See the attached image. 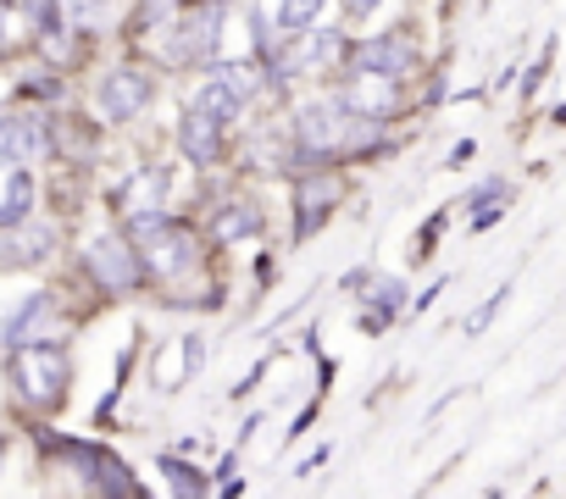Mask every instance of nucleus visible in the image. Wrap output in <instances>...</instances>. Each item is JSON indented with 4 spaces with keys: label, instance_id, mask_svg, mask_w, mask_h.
Here are the masks:
<instances>
[{
    "label": "nucleus",
    "instance_id": "7ed1b4c3",
    "mask_svg": "<svg viewBox=\"0 0 566 499\" xmlns=\"http://www.w3.org/2000/svg\"><path fill=\"white\" fill-rule=\"evenodd\" d=\"M84 267L101 278V289H112V295H123V289H139V278H145V267H139V256L128 250V238H95L90 250H84Z\"/></svg>",
    "mask_w": 566,
    "mask_h": 499
},
{
    "label": "nucleus",
    "instance_id": "6ab92c4d",
    "mask_svg": "<svg viewBox=\"0 0 566 499\" xmlns=\"http://www.w3.org/2000/svg\"><path fill=\"white\" fill-rule=\"evenodd\" d=\"M29 205H34V178L18 172L12 189H7V205H0V227H18V222L29 216Z\"/></svg>",
    "mask_w": 566,
    "mask_h": 499
},
{
    "label": "nucleus",
    "instance_id": "423d86ee",
    "mask_svg": "<svg viewBox=\"0 0 566 499\" xmlns=\"http://www.w3.org/2000/svg\"><path fill=\"white\" fill-rule=\"evenodd\" d=\"M134 227H139V233H156V238H150V273H156V278H167V273H184V267L195 262V244H189V233L167 227L161 216H139Z\"/></svg>",
    "mask_w": 566,
    "mask_h": 499
},
{
    "label": "nucleus",
    "instance_id": "2eb2a0df",
    "mask_svg": "<svg viewBox=\"0 0 566 499\" xmlns=\"http://www.w3.org/2000/svg\"><path fill=\"white\" fill-rule=\"evenodd\" d=\"M239 106H244V100H239V95H233V89H228L222 78L200 84V95H195V112H206V117H211V123H222V128H228V123L239 117Z\"/></svg>",
    "mask_w": 566,
    "mask_h": 499
},
{
    "label": "nucleus",
    "instance_id": "c756f323",
    "mask_svg": "<svg viewBox=\"0 0 566 499\" xmlns=\"http://www.w3.org/2000/svg\"><path fill=\"white\" fill-rule=\"evenodd\" d=\"M0 460H7V449H0Z\"/></svg>",
    "mask_w": 566,
    "mask_h": 499
},
{
    "label": "nucleus",
    "instance_id": "cd10ccee",
    "mask_svg": "<svg viewBox=\"0 0 566 499\" xmlns=\"http://www.w3.org/2000/svg\"><path fill=\"white\" fill-rule=\"evenodd\" d=\"M367 284H373V273H367V267H356V273H345V289H356V295H361Z\"/></svg>",
    "mask_w": 566,
    "mask_h": 499
},
{
    "label": "nucleus",
    "instance_id": "dca6fc26",
    "mask_svg": "<svg viewBox=\"0 0 566 499\" xmlns=\"http://www.w3.org/2000/svg\"><path fill=\"white\" fill-rule=\"evenodd\" d=\"M255 227H261V211H255V205H222V211L211 216V233L228 238V244H233V238H250Z\"/></svg>",
    "mask_w": 566,
    "mask_h": 499
},
{
    "label": "nucleus",
    "instance_id": "6e6552de",
    "mask_svg": "<svg viewBox=\"0 0 566 499\" xmlns=\"http://www.w3.org/2000/svg\"><path fill=\"white\" fill-rule=\"evenodd\" d=\"M345 106H356V112H367V117H389V112H400L395 78H389V73H367V67H356V78H350V89H345Z\"/></svg>",
    "mask_w": 566,
    "mask_h": 499
},
{
    "label": "nucleus",
    "instance_id": "5701e85b",
    "mask_svg": "<svg viewBox=\"0 0 566 499\" xmlns=\"http://www.w3.org/2000/svg\"><path fill=\"white\" fill-rule=\"evenodd\" d=\"M505 300H511V284H500V289H494V295H489V300H483L472 317H467V333H483V328L500 317V306H505Z\"/></svg>",
    "mask_w": 566,
    "mask_h": 499
},
{
    "label": "nucleus",
    "instance_id": "4468645a",
    "mask_svg": "<svg viewBox=\"0 0 566 499\" xmlns=\"http://www.w3.org/2000/svg\"><path fill=\"white\" fill-rule=\"evenodd\" d=\"M411 56H417L411 40H367V45L356 51V67H367V73H389V78H395V73L411 67Z\"/></svg>",
    "mask_w": 566,
    "mask_h": 499
},
{
    "label": "nucleus",
    "instance_id": "1a4fd4ad",
    "mask_svg": "<svg viewBox=\"0 0 566 499\" xmlns=\"http://www.w3.org/2000/svg\"><path fill=\"white\" fill-rule=\"evenodd\" d=\"M167 189H172L167 167H145V172H134V178L123 183V205H128V216H134V222H139V216H161Z\"/></svg>",
    "mask_w": 566,
    "mask_h": 499
},
{
    "label": "nucleus",
    "instance_id": "39448f33",
    "mask_svg": "<svg viewBox=\"0 0 566 499\" xmlns=\"http://www.w3.org/2000/svg\"><path fill=\"white\" fill-rule=\"evenodd\" d=\"M145 106H150V78H145V73L117 67V73L101 78V112H106L112 123H128V117H139Z\"/></svg>",
    "mask_w": 566,
    "mask_h": 499
},
{
    "label": "nucleus",
    "instance_id": "b1692460",
    "mask_svg": "<svg viewBox=\"0 0 566 499\" xmlns=\"http://www.w3.org/2000/svg\"><path fill=\"white\" fill-rule=\"evenodd\" d=\"M29 12H34V29H40L45 40H56V29H62V18H56V0H29Z\"/></svg>",
    "mask_w": 566,
    "mask_h": 499
},
{
    "label": "nucleus",
    "instance_id": "9d476101",
    "mask_svg": "<svg viewBox=\"0 0 566 499\" xmlns=\"http://www.w3.org/2000/svg\"><path fill=\"white\" fill-rule=\"evenodd\" d=\"M217 145H222V123H211L206 112L189 106V112L178 117V150H184L195 167H206V161L217 156Z\"/></svg>",
    "mask_w": 566,
    "mask_h": 499
},
{
    "label": "nucleus",
    "instance_id": "aec40b11",
    "mask_svg": "<svg viewBox=\"0 0 566 499\" xmlns=\"http://www.w3.org/2000/svg\"><path fill=\"white\" fill-rule=\"evenodd\" d=\"M217 78H222L239 100H250V95L261 89V67H255V62H222V67H217Z\"/></svg>",
    "mask_w": 566,
    "mask_h": 499
},
{
    "label": "nucleus",
    "instance_id": "f3484780",
    "mask_svg": "<svg viewBox=\"0 0 566 499\" xmlns=\"http://www.w3.org/2000/svg\"><path fill=\"white\" fill-rule=\"evenodd\" d=\"M378 284H384V289H378V306L361 317V328H367V333H384V322L406 311V284H400V278H378Z\"/></svg>",
    "mask_w": 566,
    "mask_h": 499
},
{
    "label": "nucleus",
    "instance_id": "f8f14e48",
    "mask_svg": "<svg viewBox=\"0 0 566 499\" xmlns=\"http://www.w3.org/2000/svg\"><path fill=\"white\" fill-rule=\"evenodd\" d=\"M334 205H339V178H328V172H323V178H306V183H301V238L317 233Z\"/></svg>",
    "mask_w": 566,
    "mask_h": 499
},
{
    "label": "nucleus",
    "instance_id": "bb28decb",
    "mask_svg": "<svg viewBox=\"0 0 566 499\" xmlns=\"http://www.w3.org/2000/svg\"><path fill=\"white\" fill-rule=\"evenodd\" d=\"M167 7H172V0H150V7H145V18H139V29H156Z\"/></svg>",
    "mask_w": 566,
    "mask_h": 499
},
{
    "label": "nucleus",
    "instance_id": "9b49d317",
    "mask_svg": "<svg viewBox=\"0 0 566 499\" xmlns=\"http://www.w3.org/2000/svg\"><path fill=\"white\" fill-rule=\"evenodd\" d=\"M7 233V227H0ZM51 227L40 222V227H18V233H7L0 238V267H29V262H40V256H51Z\"/></svg>",
    "mask_w": 566,
    "mask_h": 499
},
{
    "label": "nucleus",
    "instance_id": "20e7f679",
    "mask_svg": "<svg viewBox=\"0 0 566 499\" xmlns=\"http://www.w3.org/2000/svg\"><path fill=\"white\" fill-rule=\"evenodd\" d=\"M217 40H222V12H195V18H184V23L172 29L167 62H211Z\"/></svg>",
    "mask_w": 566,
    "mask_h": 499
},
{
    "label": "nucleus",
    "instance_id": "f03ea898",
    "mask_svg": "<svg viewBox=\"0 0 566 499\" xmlns=\"http://www.w3.org/2000/svg\"><path fill=\"white\" fill-rule=\"evenodd\" d=\"M12 383L23 400L34 405H56L67 394V355L62 350H18L12 361Z\"/></svg>",
    "mask_w": 566,
    "mask_h": 499
},
{
    "label": "nucleus",
    "instance_id": "0eeeda50",
    "mask_svg": "<svg viewBox=\"0 0 566 499\" xmlns=\"http://www.w3.org/2000/svg\"><path fill=\"white\" fill-rule=\"evenodd\" d=\"M51 145L45 123L34 112H12V117H0V161H23V156H40Z\"/></svg>",
    "mask_w": 566,
    "mask_h": 499
},
{
    "label": "nucleus",
    "instance_id": "f257e3e1",
    "mask_svg": "<svg viewBox=\"0 0 566 499\" xmlns=\"http://www.w3.org/2000/svg\"><path fill=\"white\" fill-rule=\"evenodd\" d=\"M295 134H301V150H317V156H328V150L367 156V150L384 145V123L367 117V112H356V106H345V100H312V106H301Z\"/></svg>",
    "mask_w": 566,
    "mask_h": 499
},
{
    "label": "nucleus",
    "instance_id": "4be33fe9",
    "mask_svg": "<svg viewBox=\"0 0 566 499\" xmlns=\"http://www.w3.org/2000/svg\"><path fill=\"white\" fill-rule=\"evenodd\" d=\"M161 477H167V488L172 493H200L206 488V477L200 471H189L184 460H172V455H161Z\"/></svg>",
    "mask_w": 566,
    "mask_h": 499
},
{
    "label": "nucleus",
    "instance_id": "c85d7f7f",
    "mask_svg": "<svg viewBox=\"0 0 566 499\" xmlns=\"http://www.w3.org/2000/svg\"><path fill=\"white\" fill-rule=\"evenodd\" d=\"M373 7H378V0H345V12H350V18H373Z\"/></svg>",
    "mask_w": 566,
    "mask_h": 499
},
{
    "label": "nucleus",
    "instance_id": "393cba45",
    "mask_svg": "<svg viewBox=\"0 0 566 499\" xmlns=\"http://www.w3.org/2000/svg\"><path fill=\"white\" fill-rule=\"evenodd\" d=\"M200 361H206V339H200V333H189V339H184V378H189V372H200Z\"/></svg>",
    "mask_w": 566,
    "mask_h": 499
},
{
    "label": "nucleus",
    "instance_id": "ddd939ff",
    "mask_svg": "<svg viewBox=\"0 0 566 499\" xmlns=\"http://www.w3.org/2000/svg\"><path fill=\"white\" fill-rule=\"evenodd\" d=\"M73 455H78V466H84V477H90L95 488H106V493H139L134 471H123L106 449H73Z\"/></svg>",
    "mask_w": 566,
    "mask_h": 499
},
{
    "label": "nucleus",
    "instance_id": "a211bd4d",
    "mask_svg": "<svg viewBox=\"0 0 566 499\" xmlns=\"http://www.w3.org/2000/svg\"><path fill=\"white\" fill-rule=\"evenodd\" d=\"M51 317V295H29L18 311H12V322H7V344H23L29 333H34V322H45Z\"/></svg>",
    "mask_w": 566,
    "mask_h": 499
},
{
    "label": "nucleus",
    "instance_id": "a878e982",
    "mask_svg": "<svg viewBox=\"0 0 566 499\" xmlns=\"http://www.w3.org/2000/svg\"><path fill=\"white\" fill-rule=\"evenodd\" d=\"M67 7H73V18H95V12L112 7V0H67Z\"/></svg>",
    "mask_w": 566,
    "mask_h": 499
},
{
    "label": "nucleus",
    "instance_id": "412c9836",
    "mask_svg": "<svg viewBox=\"0 0 566 499\" xmlns=\"http://www.w3.org/2000/svg\"><path fill=\"white\" fill-rule=\"evenodd\" d=\"M323 18V0H283V12H277V23L290 29V34H301V29H312Z\"/></svg>",
    "mask_w": 566,
    "mask_h": 499
}]
</instances>
